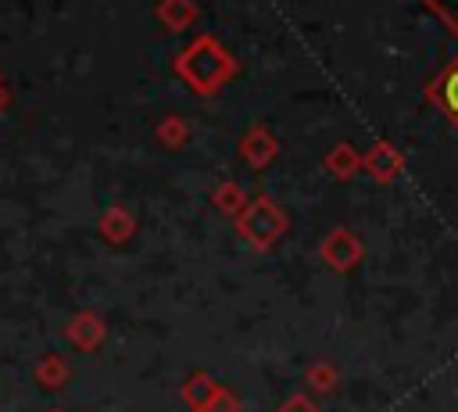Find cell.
Returning a JSON list of instances; mask_svg holds the SVG:
<instances>
[{"mask_svg":"<svg viewBox=\"0 0 458 412\" xmlns=\"http://www.w3.org/2000/svg\"><path fill=\"white\" fill-rule=\"evenodd\" d=\"M440 100H444V107L458 118V64L447 72V79H444V86H440Z\"/></svg>","mask_w":458,"mask_h":412,"instance_id":"obj_1","label":"cell"},{"mask_svg":"<svg viewBox=\"0 0 458 412\" xmlns=\"http://www.w3.org/2000/svg\"><path fill=\"white\" fill-rule=\"evenodd\" d=\"M433 4H437V7H440V11L458 25V0H433Z\"/></svg>","mask_w":458,"mask_h":412,"instance_id":"obj_2","label":"cell"}]
</instances>
